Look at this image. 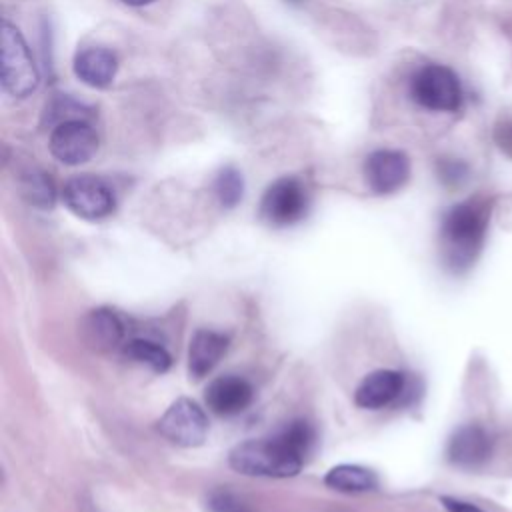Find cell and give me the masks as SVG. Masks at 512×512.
Here are the masks:
<instances>
[{
  "instance_id": "obj_3",
  "label": "cell",
  "mask_w": 512,
  "mask_h": 512,
  "mask_svg": "<svg viewBox=\"0 0 512 512\" xmlns=\"http://www.w3.org/2000/svg\"><path fill=\"white\" fill-rule=\"evenodd\" d=\"M0 46L2 90L12 98L30 96L40 84V72L26 38L8 20L2 22Z\"/></svg>"
},
{
  "instance_id": "obj_16",
  "label": "cell",
  "mask_w": 512,
  "mask_h": 512,
  "mask_svg": "<svg viewBox=\"0 0 512 512\" xmlns=\"http://www.w3.org/2000/svg\"><path fill=\"white\" fill-rule=\"evenodd\" d=\"M18 188L22 198L40 208V210H50L56 202V186L50 178L48 172L34 164H26L18 170Z\"/></svg>"
},
{
  "instance_id": "obj_1",
  "label": "cell",
  "mask_w": 512,
  "mask_h": 512,
  "mask_svg": "<svg viewBox=\"0 0 512 512\" xmlns=\"http://www.w3.org/2000/svg\"><path fill=\"white\" fill-rule=\"evenodd\" d=\"M490 202L470 198L450 206L440 222V252L448 270L466 272L478 258L488 230Z\"/></svg>"
},
{
  "instance_id": "obj_19",
  "label": "cell",
  "mask_w": 512,
  "mask_h": 512,
  "mask_svg": "<svg viewBox=\"0 0 512 512\" xmlns=\"http://www.w3.org/2000/svg\"><path fill=\"white\" fill-rule=\"evenodd\" d=\"M214 194L224 208H234L244 196V178L236 166H222L214 178Z\"/></svg>"
},
{
  "instance_id": "obj_12",
  "label": "cell",
  "mask_w": 512,
  "mask_h": 512,
  "mask_svg": "<svg viewBox=\"0 0 512 512\" xmlns=\"http://www.w3.org/2000/svg\"><path fill=\"white\" fill-rule=\"evenodd\" d=\"M404 388H406V378L402 372L388 370V368L374 370L358 384L354 392V402L360 408L378 410L398 400Z\"/></svg>"
},
{
  "instance_id": "obj_7",
  "label": "cell",
  "mask_w": 512,
  "mask_h": 512,
  "mask_svg": "<svg viewBox=\"0 0 512 512\" xmlns=\"http://www.w3.org/2000/svg\"><path fill=\"white\" fill-rule=\"evenodd\" d=\"M98 142L96 128L88 118H70L52 128L48 148L58 162L66 166H80L94 158Z\"/></svg>"
},
{
  "instance_id": "obj_6",
  "label": "cell",
  "mask_w": 512,
  "mask_h": 512,
  "mask_svg": "<svg viewBox=\"0 0 512 512\" xmlns=\"http://www.w3.org/2000/svg\"><path fill=\"white\" fill-rule=\"evenodd\" d=\"M62 202L72 214L84 220H102L116 208L114 190L106 180L94 174L68 178L62 186Z\"/></svg>"
},
{
  "instance_id": "obj_15",
  "label": "cell",
  "mask_w": 512,
  "mask_h": 512,
  "mask_svg": "<svg viewBox=\"0 0 512 512\" xmlns=\"http://www.w3.org/2000/svg\"><path fill=\"white\" fill-rule=\"evenodd\" d=\"M228 348V338L214 330H198L188 348V370L194 378H202L220 362Z\"/></svg>"
},
{
  "instance_id": "obj_5",
  "label": "cell",
  "mask_w": 512,
  "mask_h": 512,
  "mask_svg": "<svg viewBox=\"0 0 512 512\" xmlns=\"http://www.w3.org/2000/svg\"><path fill=\"white\" fill-rule=\"evenodd\" d=\"M308 206L310 196L304 182L296 176H282L264 190L260 218L274 228H284L300 222L306 216Z\"/></svg>"
},
{
  "instance_id": "obj_4",
  "label": "cell",
  "mask_w": 512,
  "mask_h": 512,
  "mask_svg": "<svg viewBox=\"0 0 512 512\" xmlns=\"http://www.w3.org/2000/svg\"><path fill=\"white\" fill-rule=\"evenodd\" d=\"M410 98L430 112H456L462 104L458 74L444 64H424L410 78Z\"/></svg>"
},
{
  "instance_id": "obj_11",
  "label": "cell",
  "mask_w": 512,
  "mask_h": 512,
  "mask_svg": "<svg viewBox=\"0 0 512 512\" xmlns=\"http://www.w3.org/2000/svg\"><path fill=\"white\" fill-rule=\"evenodd\" d=\"M204 398H206L208 408L214 414L236 416L250 406V402L254 398V390L248 380L234 376V374H226V376L214 378L208 384Z\"/></svg>"
},
{
  "instance_id": "obj_21",
  "label": "cell",
  "mask_w": 512,
  "mask_h": 512,
  "mask_svg": "<svg viewBox=\"0 0 512 512\" xmlns=\"http://www.w3.org/2000/svg\"><path fill=\"white\" fill-rule=\"evenodd\" d=\"M494 140L498 148L512 158V110L502 112L494 124Z\"/></svg>"
},
{
  "instance_id": "obj_14",
  "label": "cell",
  "mask_w": 512,
  "mask_h": 512,
  "mask_svg": "<svg viewBox=\"0 0 512 512\" xmlns=\"http://www.w3.org/2000/svg\"><path fill=\"white\" fill-rule=\"evenodd\" d=\"M84 340L96 350H114L124 346V322L110 308L90 310L82 322Z\"/></svg>"
},
{
  "instance_id": "obj_22",
  "label": "cell",
  "mask_w": 512,
  "mask_h": 512,
  "mask_svg": "<svg viewBox=\"0 0 512 512\" xmlns=\"http://www.w3.org/2000/svg\"><path fill=\"white\" fill-rule=\"evenodd\" d=\"M440 502L448 512H486L480 506H476L472 502H466V500H460V498H454V496H442Z\"/></svg>"
},
{
  "instance_id": "obj_9",
  "label": "cell",
  "mask_w": 512,
  "mask_h": 512,
  "mask_svg": "<svg viewBox=\"0 0 512 512\" xmlns=\"http://www.w3.org/2000/svg\"><path fill=\"white\" fill-rule=\"evenodd\" d=\"M410 178V158L402 150L378 148L364 160V180L374 194H394Z\"/></svg>"
},
{
  "instance_id": "obj_2",
  "label": "cell",
  "mask_w": 512,
  "mask_h": 512,
  "mask_svg": "<svg viewBox=\"0 0 512 512\" xmlns=\"http://www.w3.org/2000/svg\"><path fill=\"white\" fill-rule=\"evenodd\" d=\"M228 464L246 476L290 478L300 472L304 458L276 432L268 438H252L236 444L228 454Z\"/></svg>"
},
{
  "instance_id": "obj_10",
  "label": "cell",
  "mask_w": 512,
  "mask_h": 512,
  "mask_svg": "<svg viewBox=\"0 0 512 512\" xmlns=\"http://www.w3.org/2000/svg\"><path fill=\"white\" fill-rule=\"evenodd\" d=\"M494 440L490 432L476 422L464 424L452 432L446 444L448 460L458 468H480L492 456Z\"/></svg>"
},
{
  "instance_id": "obj_17",
  "label": "cell",
  "mask_w": 512,
  "mask_h": 512,
  "mask_svg": "<svg viewBox=\"0 0 512 512\" xmlns=\"http://www.w3.org/2000/svg\"><path fill=\"white\" fill-rule=\"evenodd\" d=\"M324 484L338 492H368L378 486V478L372 470L358 464H338L328 470Z\"/></svg>"
},
{
  "instance_id": "obj_20",
  "label": "cell",
  "mask_w": 512,
  "mask_h": 512,
  "mask_svg": "<svg viewBox=\"0 0 512 512\" xmlns=\"http://www.w3.org/2000/svg\"><path fill=\"white\" fill-rule=\"evenodd\" d=\"M436 172L444 186L456 188L468 178V164L460 158H438Z\"/></svg>"
},
{
  "instance_id": "obj_18",
  "label": "cell",
  "mask_w": 512,
  "mask_h": 512,
  "mask_svg": "<svg viewBox=\"0 0 512 512\" xmlns=\"http://www.w3.org/2000/svg\"><path fill=\"white\" fill-rule=\"evenodd\" d=\"M122 350H124V356L130 358L132 362L144 364L150 370L160 372V374L166 372L172 364V358H170L168 350L164 346H160L158 342L148 340V338H132L122 346Z\"/></svg>"
},
{
  "instance_id": "obj_13",
  "label": "cell",
  "mask_w": 512,
  "mask_h": 512,
  "mask_svg": "<svg viewBox=\"0 0 512 512\" xmlns=\"http://www.w3.org/2000/svg\"><path fill=\"white\" fill-rule=\"evenodd\" d=\"M76 78L96 90H104L112 84L118 72V58L104 46L80 48L72 62Z\"/></svg>"
},
{
  "instance_id": "obj_23",
  "label": "cell",
  "mask_w": 512,
  "mask_h": 512,
  "mask_svg": "<svg viewBox=\"0 0 512 512\" xmlns=\"http://www.w3.org/2000/svg\"><path fill=\"white\" fill-rule=\"evenodd\" d=\"M122 4L126 6H132V8H140V6H148V4H154L156 0H120Z\"/></svg>"
},
{
  "instance_id": "obj_24",
  "label": "cell",
  "mask_w": 512,
  "mask_h": 512,
  "mask_svg": "<svg viewBox=\"0 0 512 512\" xmlns=\"http://www.w3.org/2000/svg\"><path fill=\"white\" fill-rule=\"evenodd\" d=\"M286 4H290V6H302V4H306L308 0H284Z\"/></svg>"
},
{
  "instance_id": "obj_8",
  "label": "cell",
  "mask_w": 512,
  "mask_h": 512,
  "mask_svg": "<svg viewBox=\"0 0 512 512\" xmlns=\"http://www.w3.org/2000/svg\"><path fill=\"white\" fill-rule=\"evenodd\" d=\"M158 432L178 446H198L208 436V418L194 400L178 398L160 416Z\"/></svg>"
}]
</instances>
